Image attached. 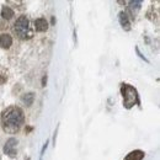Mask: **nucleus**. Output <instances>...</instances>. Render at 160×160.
I'll use <instances>...</instances> for the list:
<instances>
[{
    "mask_svg": "<svg viewBox=\"0 0 160 160\" xmlns=\"http://www.w3.org/2000/svg\"><path fill=\"white\" fill-rule=\"evenodd\" d=\"M122 94H123V103L127 108H131L133 105L138 103V94L134 88L131 85H123L122 88Z\"/></svg>",
    "mask_w": 160,
    "mask_h": 160,
    "instance_id": "3",
    "label": "nucleus"
},
{
    "mask_svg": "<svg viewBox=\"0 0 160 160\" xmlns=\"http://www.w3.org/2000/svg\"><path fill=\"white\" fill-rule=\"evenodd\" d=\"M14 31L16 33V36L21 38V40H25V38H28L31 36V32H30V21L26 16H20L15 25H14Z\"/></svg>",
    "mask_w": 160,
    "mask_h": 160,
    "instance_id": "2",
    "label": "nucleus"
},
{
    "mask_svg": "<svg viewBox=\"0 0 160 160\" xmlns=\"http://www.w3.org/2000/svg\"><path fill=\"white\" fill-rule=\"evenodd\" d=\"M35 28H36V31H38V32L47 31V28H48V22H47V20L43 19V18L36 19V20H35Z\"/></svg>",
    "mask_w": 160,
    "mask_h": 160,
    "instance_id": "5",
    "label": "nucleus"
},
{
    "mask_svg": "<svg viewBox=\"0 0 160 160\" xmlns=\"http://www.w3.org/2000/svg\"><path fill=\"white\" fill-rule=\"evenodd\" d=\"M120 22L121 25L123 26V28L129 30V20H128V18H127V15L124 12H120Z\"/></svg>",
    "mask_w": 160,
    "mask_h": 160,
    "instance_id": "9",
    "label": "nucleus"
},
{
    "mask_svg": "<svg viewBox=\"0 0 160 160\" xmlns=\"http://www.w3.org/2000/svg\"><path fill=\"white\" fill-rule=\"evenodd\" d=\"M16 145H18V140L15 139V138H10L6 142L5 147H4L5 154H8L10 157H15L16 155Z\"/></svg>",
    "mask_w": 160,
    "mask_h": 160,
    "instance_id": "4",
    "label": "nucleus"
},
{
    "mask_svg": "<svg viewBox=\"0 0 160 160\" xmlns=\"http://www.w3.org/2000/svg\"><path fill=\"white\" fill-rule=\"evenodd\" d=\"M11 44H12V38H11L10 35L4 33V35L0 36V47H2V48H9Z\"/></svg>",
    "mask_w": 160,
    "mask_h": 160,
    "instance_id": "6",
    "label": "nucleus"
},
{
    "mask_svg": "<svg viewBox=\"0 0 160 160\" xmlns=\"http://www.w3.org/2000/svg\"><path fill=\"white\" fill-rule=\"evenodd\" d=\"M2 127L9 133H15L19 131L21 124L23 123V112L19 107H9L2 112L1 116Z\"/></svg>",
    "mask_w": 160,
    "mask_h": 160,
    "instance_id": "1",
    "label": "nucleus"
},
{
    "mask_svg": "<svg viewBox=\"0 0 160 160\" xmlns=\"http://www.w3.org/2000/svg\"><path fill=\"white\" fill-rule=\"evenodd\" d=\"M143 158H144V153L142 150H134L126 157V160H142Z\"/></svg>",
    "mask_w": 160,
    "mask_h": 160,
    "instance_id": "7",
    "label": "nucleus"
},
{
    "mask_svg": "<svg viewBox=\"0 0 160 160\" xmlns=\"http://www.w3.org/2000/svg\"><path fill=\"white\" fill-rule=\"evenodd\" d=\"M22 100L26 102V105H31L32 101H33V94H27V95H25Z\"/></svg>",
    "mask_w": 160,
    "mask_h": 160,
    "instance_id": "10",
    "label": "nucleus"
},
{
    "mask_svg": "<svg viewBox=\"0 0 160 160\" xmlns=\"http://www.w3.org/2000/svg\"><path fill=\"white\" fill-rule=\"evenodd\" d=\"M1 16L4 19H8L9 20V19H11L14 16V10L11 8H9V6H4L2 10H1Z\"/></svg>",
    "mask_w": 160,
    "mask_h": 160,
    "instance_id": "8",
    "label": "nucleus"
}]
</instances>
